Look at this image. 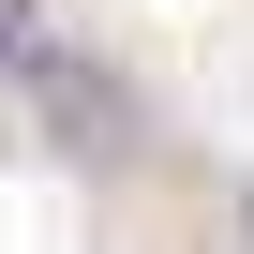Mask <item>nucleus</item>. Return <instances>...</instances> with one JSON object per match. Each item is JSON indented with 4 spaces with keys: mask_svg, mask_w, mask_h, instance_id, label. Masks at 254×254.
<instances>
[{
    "mask_svg": "<svg viewBox=\"0 0 254 254\" xmlns=\"http://www.w3.org/2000/svg\"><path fill=\"white\" fill-rule=\"evenodd\" d=\"M0 75L30 90V120H45V135H60L75 165H135V150H150V105L120 90L105 60H75V45H45V30H30L15 60H0Z\"/></svg>",
    "mask_w": 254,
    "mask_h": 254,
    "instance_id": "f257e3e1",
    "label": "nucleus"
},
{
    "mask_svg": "<svg viewBox=\"0 0 254 254\" xmlns=\"http://www.w3.org/2000/svg\"><path fill=\"white\" fill-rule=\"evenodd\" d=\"M30 30H45V15H30V0H0V60H15V45H30Z\"/></svg>",
    "mask_w": 254,
    "mask_h": 254,
    "instance_id": "f03ea898",
    "label": "nucleus"
},
{
    "mask_svg": "<svg viewBox=\"0 0 254 254\" xmlns=\"http://www.w3.org/2000/svg\"><path fill=\"white\" fill-rule=\"evenodd\" d=\"M239 254H254V180H239Z\"/></svg>",
    "mask_w": 254,
    "mask_h": 254,
    "instance_id": "7ed1b4c3",
    "label": "nucleus"
}]
</instances>
